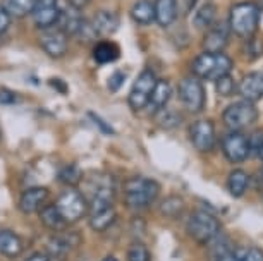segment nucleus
<instances>
[{
	"label": "nucleus",
	"mask_w": 263,
	"mask_h": 261,
	"mask_svg": "<svg viewBox=\"0 0 263 261\" xmlns=\"http://www.w3.org/2000/svg\"><path fill=\"white\" fill-rule=\"evenodd\" d=\"M11 16H9V12L6 11V7L0 4V36H2L4 33H7V29L11 28Z\"/></svg>",
	"instance_id": "nucleus-40"
},
{
	"label": "nucleus",
	"mask_w": 263,
	"mask_h": 261,
	"mask_svg": "<svg viewBox=\"0 0 263 261\" xmlns=\"http://www.w3.org/2000/svg\"><path fill=\"white\" fill-rule=\"evenodd\" d=\"M50 85H52V86H57V91H59V93H64V95L67 93L66 83H62L61 79H52V81H50Z\"/></svg>",
	"instance_id": "nucleus-43"
},
{
	"label": "nucleus",
	"mask_w": 263,
	"mask_h": 261,
	"mask_svg": "<svg viewBox=\"0 0 263 261\" xmlns=\"http://www.w3.org/2000/svg\"><path fill=\"white\" fill-rule=\"evenodd\" d=\"M26 261H50V256L43 254V253H34L29 258H26Z\"/></svg>",
	"instance_id": "nucleus-44"
},
{
	"label": "nucleus",
	"mask_w": 263,
	"mask_h": 261,
	"mask_svg": "<svg viewBox=\"0 0 263 261\" xmlns=\"http://www.w3.org/2000/svg\"><path fill=\"white\" fill-rule=\"evenodd\" d=\"M114 222H116V211H114V206L100 210V211H91L90 213V225L93 230H97V232H102V230L108 229Z\"/></svg>",
	"instance_id": "nucleus-28"
},
{
	"label": "nucleus",
	"mask_w": 263,
	"mask_h": 261,
	"mask_svg": "<svg viewBox=\"0 0 263 261\" xmlns=\"http://www.w3.org/2000/svg\"><path fill=\"white\" fill-rule=\"evenodd\" d=\"M48 196H50V191L47 188H42V186H34V188L26 189L19 198V210L26 215L36 213L45 206Z\"/></svg>",
	"instance_id": "nucleus-14"
},
{
	"label": "nucleus",
	"mask_w": 263,
	"mask_h": 261,
	"mask_svg": "<svg viewBox=\"0 0 263 261\" xmlns=\"http://www.w3.org/2000/svg\"><path fill=\"white\" fill-rule=\"evenodd\" d=\"M231 28L227 21H215L205 31L203 36V52L208 53H224L226 47L229 45Z\"/></svg>",
	"instance_id": "nucleus-11"
},
{
	"label": "nucleus",
	"mask_w": 263,
	"mask_h": 261,
	"mask_svg": "<svg viewBox=\"0 0 263 261\" xmlns=\"http://www.w3.org/2000/svg\"><path fill=\"white\" fill-rule=\"evenodd\" d=\"M88 4H90V0H67V7L76 9V11H83Z\"/></svg>",
	"instance_id": "nucleus-41"
},
{
	"label": "nucleus",
	"mask_w": 263,
	"mask_h": 261,
	"mask_svg": "<svg viewBox=\"0 0 263 261\" xmlns=\"http://www.w3.org/2000/svg\"><path fill=\"white\" fill-rule=\"evenodd\" d=\"M2 6L11 17H24L33 12L34 0H2Z\"/></svg>",
	"instance_id": "nucleus-29"
},
{
	"label": "nucleus",
	"mask_w": 263,
	"mask_h": 261,
	"mask_svg": "<svg viewBox=\"0 0 263 261\" xmlns=\"http://www.w3.org/2000/svg\"><path fill=\"white\" fill-rule=\"evenodd\" d=\"M88 117H90V119L98 126V129H100V132H103V134H114L112 126H108L105 121H102L100 117H98V115L95 114V112H88Z\"/></svg>",
	"instance_id": "nucleus-39"
},
{
	"label": "nucleus",
	"mask_w": 263,
	"mask_h": 261,
	"mask_svg": "<svg viewBox=\"0 0 263 261\" xmlns=\"http://www.w3.org/2000/svg\"><path fill=\"white\" fill-rule=\"evenodd\" d=\"M190 137L193 146L200 153H210L215 148V126L208 119H198L190 126Z\"/></svg>",
	"instance_id": "nucleus-10"
},
{
	"label": "nucleus",
	"mask_w": 263,
	"mask_h": 261,
	"mask_svg": "<svg viewBox=\"0 0 263 261\" xmlns=\"http://www.w3.org/2000/svg\"><path fill=\"white\" fill-rule=\"evenodd\" d=\"M119 55H121V48L117 43L110 40H100L93 47V61L100 66H107V64L116 62Z\"/></svg>",
	"instance_id": "nucleus-20"
},
{
	"label": "nucleus",
	"mask_w": 263,
	"mask_h": 261,
	"mask_svg": "<svg viewBox=\"0 0 263 261\" xmlns=\"http://www.w3.org/2000/svg\"><path fill=\"white\" fill-rule=\"evenodd\" d=\"M124 81H126V74H124L122 71H117V72H114L110 77H108L107 88H108V90H110L112 93H116V91H119V90L122 88Z\"/></svg>",
	"instance_id": "nucleus-37"
},
{
	"label": "nucleus",
	"mask_w": 263,
	"mask_h": 261,
	"mask_svg": "<svg viewBox=\"0 0 263 261\" xmlns=\"http://www.w3.org/2000/svg\"><path fill=\"white\" fill-rule=\"evenodd\" d=\"M33 23L38 29H52L53 26H57L59 16H61V7L53 6V7H45V9H33L31 12Z\"/></svg>",
	"instance_id": "nucleus-23"
},
{
	"label": "nucleus",
	"mask_w": 263,
	"mask_h": 261,
	"mask_svg": "<svg viewBox=\"0 0 263 261\" xmlns=\"http://www.w3.org/2000/svg\"><path fill=\"white\" fill-rule=\"evenodd\" d=\"M222 151L231 164H241L250 156V141L242 132L232 131L222 137Z\"/></svg>",
	"instance_id": "nucleus-12"
},
{
	"label": "nucleus",
	"mask_w": 263,
	"mask_h": 261,
	"mask_svg": "<svg viewBox=\"0 0 263 261\" xmlns=\"http://www.w3.org/2000/svg\"><path fill=\"white\" fill-rule=\"evenodd\" d=\"M162 213H165L168 216H179L184 210V205L179 198H167L165 201L162 203Z\"/></svg>",
	"instance_id": "nucleus-35"
},
{
	"label": "nucleus",
	"mask_w": 263,
	"mask_h": 261,
	"mask_svg": "<svg viewBox=\"0 0 263 261\" xmlns=\"http://www.w3.org/2000/svg\"><path fill=\"white\" fill-rule=\"evenodd\" d=\"M217 21V7L215 4H203L201 7H198L195 14V28L198 29H206Z\"/></svg>",
	"instance_id": "nucleus-27"
},
{
	"label": "nucleus",
	"mask_w": 263,
	"mask_h": 261,
	"mask_svg": "<svg viewBox=\"0 0 263 261\" xmlns=\"http://www.w3.org/2000/svg\"><path fill=\"white\" fill-rule=\"evenodd\" d=\"M215 83V88H217V93L220 96H231V95H234L236 93V83L234 79H232V76L231 74H226V76H222V77H218L217 81H213Z\"/></svg>",
	"instance_id": "nucleus-33"
},
{
	"label": "nucleus",
	"mask_w": 263,
	"mask_h": 261,
	"mask_svg": "<svg viewBox=\"0 0 263 261\" xmlns=\"http://www.w3.org/2000/svg\"><path fill=\"white\" fill-rule=\"evenodd\" d=\"M55 206L61 216L66 220V224H74V222L83 220L88 215V211H90L88 199L76 188H69L64 193H61Z\"/></svg>",
	"instance_id": "nucleus-4"
},
{
	"label": "nucleus",
	"mask_w": 263,
	"mask_h": 261,
	"mask_svg": "<svg viewBox=\"0 0 263 261\" xmlns=\"http://www.w3.org/2000/svg\"><path fill=\"white\" fill-rule=\"evenodd\" d=\"M23 251L21 237L9 229H0V254L6 258H17Z\"/></svg>",
	"instance_id": "nucleus-21"
},
{
	"label": "nucleus",
	"mask_w": 263,
	"mask_h": 261,
	"mask_svg": "<svg viewBox=\"0 0 263 261\" xmlns=\"http://www.w3.org/2000/svg\"><path fill=\"white\" fill-rule=\"evenodd\" d=\"M40 47L52 58H62L69 50V38L59 29H47L40 36Z\"/></svg>",
	"instance_id": "nucleus-13"
},
{
	"label": "nucleus",
	"mask_w": 263,
	"mask_h": 261,
	"mask_svg": "<svg viewBox=\"0 0 263 261\" xmlns=\"http://www.w3.org/2000/svg\"><path fill=\"white\" fill-rule=\"evenodd\" d=\"M59 6V0H34L33 9H45V7H53Z\"/></svg>",
	"instance_id": "nucleus-42"
},
{
	"label": "nucleus",
	"mask_w": 263,
	"mask_h": 261,
	"mask_svg": "<svg viewBox=\"0 0 263 261\" xmlns=\"http://www.w3.org/2000/svg\"><path fill=\"white\" fill-rule=\"evenodd\" d=\"M0 136H2V127H0Z\"/></svg>",
	"instance_id": "nucleus-48"
},
{
	"label": "nucleus",
	"mask_w": 263,
	"mask_h": 261,
	"mask_svg": "<svg viewBox=\"0 0 263 261\" xmlns=\"http://www.w3.org/2000/svg\"><path fill=\"white\" fill-rule=\"evenodd\" d=\"M133 21L141 24V26H150L152 23H155V2L152 0H138L133 4L131 11Z\"/></svg>",
	"instance_id": "nucleus-22"
},
{
	"label": "nucleus",
	"mask_w": 263,
	"mask_h": 261,
	"mask_svg": "<svg viewBox=\"0 0 263 261\" xmlns=\"http://www.w3.org/2000/svg\"><path fill=\"white\" fill-rule=\"evenodd\" d=\"M258 155H260V158L263 160V145H261V148H260V151H258Z\"/></svg>",
	"instance_id": "nucleus-46"
},
{
	"label": "nucleus",
	"mask_w": 263,
	"mask_h": 261,
	"mask_svg": "<svg viewBox=\"0 0 263 261\" xmlns=\"http://www.w3.org/2000/svg\"><path fill=\"white\" fill-rule=\"evenodd\" d=\"M215 261H263V249L255 246H245V248L229 251Z\"/></svg>",
	"instance_id": "nucleus-24"
},
{
	"label": "nucleus",
	"mask_w": 263,
	"mask_h": 261,
	"mask_svg": "<svg viewBox=\"0 0 263 261\" xmlns=\"http://www.w3.org/2000/svg\"><path fill=\"white\" fill-rule=\"evenodd\" d=\"M177 96H179L182 107L190 114H200L203 108H205V102H206L205 86H203L201 79H198L196 76L182 77L179 81V86H177Z\"/></svg>",
	"instance_id": "nucleus-6"
},
{
	"label": "nucleus",
	"mask_w": 263,
	"mask_h": 261,
	"mask_svg": "<svg viewBox=\"0 0 263 261\" xmlns=\"http://www.w3.org/2000/svg\"><path fill=\"white\" fill-rule=\"evenodd\" d=\"M260 177H261V182H263V167H261V170H260Z\"/></svg>",
	"instance_id": "nucleus-47"
},
{
	"label": "nucleus",
	"mask_w": 263,
	"mask_h": 261,
	"mask_svg": "<svg viewBox=\"0 0 263 261\" xmlns=\"http://www.w3.org/2000/svg\"><path fill=\"white\" fill-rule=\"evenodd\" d=\"M250 188V175L246 174V170L236 169L231 172L229 179H227V189H229L231 196L234 198H241Z\"/></svg>",
	"instance_id": "nucleus-26"
},
{
	"label": "nucleus",
	"mask_w": 263,
	"mask_h": 261,
	"mask_svg": "<svg viewBox=\"0 0 263 261\" xmlns=\"http://www.w3.org/2000/svg\"><path fill=\"white\" fill-rule=\"evenodd\" d=\"M220 222L217 216H213L208 211L196 210L193 211L187 218V232L196 243L200 244H208L213 237H217L220 234Z\"/></svg>",
	"instance_id": "nucleus-5"
},
{
	"label": "nucleus",
	"mask_w": 263,
	"mask_h": 261,
	"mask_svg": "<svg viewBox=\"0 0 263 261\" xmlns=\"http://www.w3.org/2000/svg\"><path fill=\"white\" fill-rule=\"evenodd\" d=\"M171 96H172L171 83H168L167 79H157L155 88H153V91H152L150 102H148V105H146L148 112H150L152 115H155L157 112H160L162 108L167 107Z\"/></svg>",
	"instance_id": "nucleus-18"
},
{
	"label": "nucleus",
	"mask_w": 263,
	"mask_h": 261,
	"mask_svg": "<svg viewBox=\"0 0 263 261\" xmlns=\"http://www.w3.org/2000/svg\"><path fill=\"white\" fill-rule=\"evenodd\" d=\"M155 117H157L158 126H162L163 129H174V127H177L181 124V117L176 110H174V108L172 110L167 107L162 108L160 112H157Z\"/></svg>",
	"instance_id": "nucleus-31"
},
{
	"label": "nucleus",
	"mask_w": 263,
	"mask_h": 261,
	"mask_svg": "<svg viewBox=\"0 0 263 261\" xmlns=\"http://www.w3.org/2000/svg\"><path fill=\"white\" fill-rule=\"evenodd\" d=\"M84 21H86V19L83 17L81 11H76V9H71V7L61 9V16H59V21H57V29L62 31L67 38L78 36L79 29H81Z\"/></svg>",
	"instance_id": "nucleus-17"
},
{
	"label": "nucleus",
	"mask_w": 263,
	"mask_h": 261,
	"mask_svg": "<svg viewBox=\"0 0 263 261\" xmlns=\"http://www.w3.org/2000/svg\"><path fill=\"white\" fill-rule=\"evenodd\" d=\"M237 93L241 95L242 100L256 103L263 98V71L248 72L239 83Z\"/></svg>",
	"instance_id": "nucleus-15"
},
{
	"label": "nucleus",
	"mask_w": 263,
	"mask_h": 261,
	"mask_svg": "<svg viewBox=\"0 0 263 261\" xmlns=\"http://www.w3.org/2000/svg\"><path fill=\"white\" fill-rule=\"evenodd\" d=\"M83 179V172L76 164H69L64 165L59 170V180L64 182L66 186H78Z\"/></svg>",
	"instance_id": "nucleus-30"
},
{
	"label": "nucleus",
	"mask_w": 263,
	"mask_h": 261,
	"mask_svg": "<svg viewBox=\"0 0 263 261\" xmlns=\"http://www.w3.org/2000/svg\"><path fill=\"white\" fill-rule=\"evenodd\" d=\"M256 119H258V108L255 107V103L246 102V100L231 103V105L222 112V121H224V124L229 127L231 131H237V132H241L242 129H246V127L253 126Z\"/></svg>",
	"instance_id": "nucleus-7"
},
{
	"label": "nucleus",
	"mask_w": 263,
	"mask_h": 261,
	"mask_svg": "<svg viewBox=\"0 0 263 261\" xmlns=\"http://www.w3.org/2000/svg\"><path fill=\"white\" fill-rule=\"evenodd\" d=\"M232 58L226 53H208L203 52L193 58L191 69L198 79L217 81L218 77L231 74L232 71Z\"/></svg>",
	"instance_id": "nucleus-3"
},
{
	"label": "nucleus",
	"mask_w": 263,
	"mask_h": 261,
	"mask_svg": "<svg viewBox=\"0 0 263 261\" xmlns=\"http://www.w3.org/2000/svg\"><path fill=\"white\" fill-rule=\"evenodd\" d=\"M248 45H246V53L250 58H258L263 55V38H260L258 34H253L251 38H248Z\"/></svg>",
	"instance_id": "nucleus-36"
},
{
	"label": "nucleus",
	"mask_w": 263,
	"mask_h": 261,
	"mask_svg": "<svg viewBox=\"0 0 263 261\" xmlns=\"http://www.w3.org/2000/svg\"><path fill=\"white\" fill-rule=\"evenodd\" d=\"M160 194V184L148 177H133L124 186V201L131 210H143L150 206Z\"/></svg>",
	"instance_id": "nucleus-1"
},
{
	"label": "nucleus",
	"mask_w": 263,
	"mask_h": 261,
	"mask_svg": "<svg viewBox=\"0 0 263 261\" xmlns=\"http://www.w3.org/2000/svg\"><path fill=\"white\" fill-rule=\"evenodd\" d=\"M127 261H152V254L145 244L135 243L127 249Z\"/></svg>",
	"instance_id": "nucleus-34"
},
{
	"label": "nucleus",
	"mask_w": 263,
	"mask_h": 261,
	"mask_svg": "<svg viewBox=\"0 0 263 261\" xmlns=\"http://www.w3.org/2000/svg\"><path fill=\"white\" fill-rule=\"evenodd\" d=\"M90 24L97 34V38L110 36L119 28V16H117V12H114V11L102 9V11L95 12V16L91 17Z\"/></svg>",
	"instance_id": "nucleus-16"
},
{
	"label": "nucleus",
	"mask_w": 263,
	"mask_h": 261,
	"mask_svg": "<svg viewBox=\"0 0 263 261\" xmlns=\"http://www.w3.org/2000/svg\"><path fill=\"white\" fill-rule=\"evenodd\" d=\"M155 83H157V76L153 71L145 69V71L140 72V76H138L135 83H133V88L127 95V103H129V108H131V110H135V112L145 110L148 102H150Z\"/></svg>",
	"instance_id": "nucleus-9"
},
{
	"label": "nucleus",
	"mask_w": 263,
	"mask_h": 261,
	"mask_svg": "<svg viewBox=\"0 0 263 261\" xmlns=\"http://www.w3.org/2000/svg\"><path fill=\"white\" fill-rule=\"evenodd\" d=\"M179 14L177 0H155V23L160 28H168L176 23Z\"/></svg>",
	"instance_id": "nucleus-19"
},
{
	"label": "nucleus",
	"mask_w": 263,
	"mask_h": 261,
	"mask_svg": "<svg viewBox=\"0 0 263 261\" xmlns=\"http://www.w3.org/2000/svg\"><path fill=\"white\" fill-rule=\"evenodd\" d=\"M208 244H210V253H212V256H213V261H215L217 258H220V256L227 254L229 251H232V249L229 248V239L222 237L220 234H218L217 237H213Z\"/></svg>",
	"instance_id": "nucleus-32"
},
{
	"label": "nucleus",
	"mask_w": 263,
	"mask_h": 261,
	"mask_svg": "<svg viewBox=\"0 0 263 261\" xmlns=\"http://www.w3.org/2000/svg\"><path fill=\"white\" fill-rule=\"evenodd\" d=\"M93 193L90 198V213L100 211L114 206L116 198V179L110 174H95L93 175Z\"/></svg>",
	"instance_id": "nucleus-8"
},
{
	"label": "nucleus",
	"mask_w": 263,
	"mask_h": 261,
	"mask_svg": "<svg viewBox=\"0 0 263 261\" xmlns=\"http://www.w3.org/2000/svg\"><path fill=\"white\" fill-rule=\"evenodd\" d=\"M102 261H119L116 256H107V258H103Z\"/></svg>",
	"instance_id": "nucleus-45"
},
{
	"label": "nucleus",
	"mask_w": 263,
	"mask_h": 261,
	"mask_svg": "<svg viewBox=\"0 0 263 261\" xmlns=\"http://www.w3.org/2000/svg\"><path fill=\"white\" fill-rule=\"evenodd\" d=\"M229 28L231 33L239 38H251L258 31L260 24V6L255 2H239L231 7L229 12Z\"/></svg>",
	"instance_id": "nucleus-2"
},
{
	"label": "nucleus",
	"mask_w": 263,
	"mask_h": 261,
	"mask_svg": "<svg viewBox=\"0 0 263 261\" xmlns=\"http://www.w3.org/2000/svg\"><path fill=\"white\" fill-rule=\"evenodd\" d=\"M17 103V95L11 90L0 88V105H16Z\"/></svg>",
	"instance_id": "nucleus-38"
},
{
	"label": "nucleus",
	"mask_w": 263,
	"mask_h": 261,
	"mask_svg": "<svg viewBox=\"0 0 263 261\" xmlns=\"http://www.w3.org/2000/svg\"><path fill=\"white\" fill-rule=\"evenodd\" d=\"M40 220L45 225L48 230H53V232H62L64 227H66V220L62 218L61 213H59L55 205H45L42 210H40Z\"/></svg>",
	"instance_id": "nucleus-25"
}]
</instances>
